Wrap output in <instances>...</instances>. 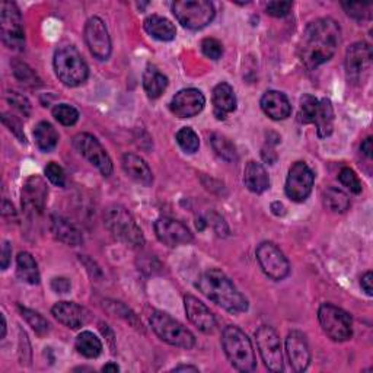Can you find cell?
Masks as SVG:
<instances>
[{
    "label": "cell",
    "mask_w": 373,
    "mask_h": 373,
    "mask_svg": "<svg viewBox=\"0 0 373 373\" xmlns=\"http://www.w3.org/2000/svg\"><path fill=\"white\" fill-rule=\"evenodd\" d=\"M16 274L19 280H23L28 284H38L39 283V270L37 261L28 253H19L16 257Z\"/></svg>",
    "instance_id": "obj_30"
},
{
    "label": "cell",
    "mask_w": 373,
    "mask_h": 373,
    "mask_svg": "<svg viewBox=\"0 0 373 373\" xmlns=\"http://www.w3.org/2000/svg\"><path fill=\"white\" fill-rule=\"evenodd\" d=\"M0 35L8 49L15 51H23L25 49L23 15L18 6L8 0L0 5Z\"/></svg>",
    "instance_id": "obj_8"
},
{
    "label": "cell",
    "mask_w": 373,
    "mask_h": 373,
    "mask_svg": "<svg viewBox=\"0 0 373 373\" xmlns=\"http://www.w3.org/2000/svg\"><path fill=\"white\" fill-rule=\"evenodd\" d=\"M85 41L91 54L98 60H108L111 56V38L103 20L98 16L89 18L85 25Z\"/></svg>",
    "instance_id": "obj_15"
},
{
    "label": "cell",
    "mask_w": 373,
    "mask_h": 373,
    "mask_svg": "<svg viewBox=\"0 0 373 373\" xmlns=\"http://www.w3.org/2000/svg\"><path fill=\"white\" fill-rule=\"evenodd\" d=\"M315 127H317V133L321 139H325L328 136H331L334 129V108H333V103H331L329 99L322 98L320 99V106H318V111L315 115L314 122Z\"/></svg>",
    "instance_id": "obj_28"
},
{
    "label": "cell",
    "mask_w": 373,
    "mask_h": 373,
    "mask_svg": "<svg viewBox=\"0 0 373 373\" xmlns=\"http://www.w3.org/2000/svg\"><path fill=\"white\" fill-rule=\"evenodd\" d=\"M54 70L61 84L70 88L85 84L89 76L87 61L73 46L61 47L56 51Z\"/></svg>",
    "instance_id": "obj_5"
},
{
    "label": "cell",
    "mask_w": 373,
    "mask_h": 373,
    "mask_svg": "<svg viewBox=\"0 0 373 373\" xmlns=\"http://www.w3.org/2000/svg\"><path fill=\"white\" fill-rule=\"evenodd\" d=\"M340 182L348 189L353 194H360L362 193V181L356 175V172L350 168H343L340 175H339Z\"/></svg>",
    "instance_id": "obj_42"
},
{
    "label": "cell",
    "mask_w": 373,
    "mask_h": 373,
    "mask_svg": "<svg viewBox=\"0 0 373 373\" xmlns=\"http://www.w3.org/2000/svg\"><path fill=\"white\" fill-rule=\"evenodd\" d=\"M206 106L204 95L194 88L182 89L171 101V111L179 118H191L198 115Z\"/></svg>",
    "instance_id": "obj_18"
},
{
    "label": "cell",
    "mask_w": 373,
    "mask_h": 373,
    "mask_svg": "<svg viewBox=\"0 0 373 373\" xmlns=\"http://www.w3.org/2000/svg\"><path fill=\"white\" fill-rule=\"evenodd\" d=\"M255 339L260 355L267 369L272 372H282L283 370L282 344L276 331L268 325H261L255 331Z\"/></svg>",
    "instance_id": "obj_12"
},
{
    "label": "cell",
    "mask_w": 373,
    "mask_h": 373,
    "mask_svg": "<svg viewBox=\"0 0 373 373\" xmlns=\"http://www.w3.org/2000/svg\"><path fill=\"white\" fill-rule=\"evenodd\" d=\"M53 117L66 127L75 126L79 120V113L75 107L69 106V103H58L53 108Z\"/></svg>",
    "instance_id": "obj_39"
},
{
    "label": "cell",
    "mask_w": 373,
    "mask_h": 373,
    "mask_svg": "<svg viewBox=\"0 0 373 373\" xmlns=\"http://www.w3.org/2000/svg\"><path fill=\"white\" fill-rule=\"evenodd\" d=\"M322 200H324L325 209L333 213H344L348 210V207H350L348 196L344 191L334 189V186H329V189L324 191Z\"/></svg>",
    "instance_id": "obj_33"
},
{
    "label": "cell",
    "mask_w": 373,
    "mask_h": 373,
    "mask_svg": "<svg viewBox=\"0 0 373 373\" xmlns=\"http://www.w3.org/2000/svg\"><path fill=\"white\" fill-rule=\"evenodd\" d=\"M51 232L54 236L66 245L77 246L84 242L80 231L66 217L54 215L51 216Z\"/></svg>",
    "instance_id": "obj_25"
},
{
    "label": "cell",
    "mask_w": 373,
    "mask_h": 373,
    "mask_svg": "<svg viewBox=\"0 0 373 373\" xmlns=\"http://www.w3.org/2000/svg\"><path fill=\"white\" fill-rule=\"evenodd\" d=\"M103 223L107 229L122 244L130 248H141L144 236L132 213L120 204H113L103 213Z\"/></svg>",
    "instance_id": "obj_4"
},
{
    "label": "cell",
    "mask_w": 373,
    "mask_h": 373,
    "mask_svg": "<svg viewBox=\"0 0 373 373\" xmlns=\"http://www.w3.org/2000/svg\"><path fill=\"white\" fill-rule=\"evenodd\" d=\"M19 310H20V314H23L24 320L30 324V327L35 331L38 336H46L49 333L50 324L43 315H39L38 312H35V310H32V309L23 308V306H19Z\"/></svg>",
    "instance_id": "obj_37"
},
{
    "label": "cell",
    "mask_w": 373,
    "mask_h": 373,
    "mask_svg": "<svg viewBox=\"0 0 373 373\" xmlns=\"http://www.w3.org/2000/svg\"><path fill=\"white\" fill-rule=\"evenodd\" d=\"M201 51L206 57L212 60H219L223 54V46L216 38H206L201 43Z\"/></svg>",
    "instance_id": "obj_43"
},
{
    "label": "cell",
    "mask_w": 373,
    "mask_h": 373,
    "mask_svg": "<svg viewBox=\"0 0 373 373\" xmlns=\"http://www.w3.org/2000/svg\"><path fill=\"white\" fill-rule=\"evenodd\" d=\"M106 306H107V309L110 310V312L114 314L115 317H120L124 321H127L130 325H133L134 328L141 329V322L137 320L134 312H132V310L124 303H121V302H108L107 301Z\"/></svg>",
    "instance_id": "obj_40"
},
{
    "label": "cell",
    "mask_w": 373,
    "mask_h": 373,
    "mask_svg": "<svg viewBox=\"0 0 373 373\" xmlns=\"http://www.w3.org/2000/svg\"><path fill=\"white\" fill-rule=\"evenodd\" d=\"M2 339L6 337V320H5V315H2V336H0Z\"/></svg>",
    "instance_id": "obj_55"
},
{
    "label": "cell",
    "mask_w": 373,
    "mask_h": 373,
    "mask_svg": "<svg viewBox=\"0 0 373 373\" xmlns=\"http://www.w3.org/2000/svg\"><path fill=\"white\" fill-rule=\"evenodd\" d=\"M360 151L362 153L366 156V158H372V152H373V141H372V137H367L360 146Z\"/></svg>",
    "instance_id": "obj_52"
},
{
    "label": "cell",
    "mask_w": 373,
    "mask_h": 373,
    "mask_svg": "<svg viewBox=\"0 0 373 373\" xmlns=\"http://www.w3.org/2000/svg\"><path fill=\"white\" fill-rule=\"evenodd\" d=\"M257 260L263 272L273 280H283L290 274V264L273 242H263L257 248Z\"/></svg>",
    "instance_id": "obj_13"
},
{
    "label": "cell",
    "mask_w": 373,
    "mask_h": 373,
    "mask_svg": "<svg viewBox=\"0 0 373 373\" xmlns=\"http://www.w3.org/2000/svg\"><path fill=\"white\" fill-rule=\"evenodd\" d=\"M184 306L186 317H189L190 322L198 328L201 333H213L216 328V318L212 314V310L207 308L201 301H198L193 295H186L184 298Z\"/></svg>",
    "instance_id": "obj_19"
},
{
    "label": "cell",
    "mask_w": 373,
    "mask_h": 373,
    "mask_svg": "<svg viewBox=\"0 0 373 373\" xmlns=\"http://www.w3.org/2000/svg\"><path fill=\"white\" fill-rule=\"evenodd\" d=\"M49 190L43 178L30 177L23 186V207L28 215L43 213Z\"/></svg>",
    "instance_id": "obj_17"
},
{
    "label": "cell",
    "mask_w": 373,
    "mask_h": 373,
    "mask_svg": "<svg viewBox=\"0 0 373 373\" xmlns=\"http://www.w3.org/2000/svg\"><path fill=\"white\" fill-rule=\"evenodd\" d=\"M151 325L155 334L170 346L190 350L196 346V339L190 329H186L181 322L174 320L167 312L155 310L151 317Z\"/></svg>",
    "instance_id": "obj_6"
},
{
    "label": "cell",
    "mask_w": 373,
    "mask_h": 373,
    "mask_svg": "<svg viewBox=\"0 0 373 373\" xmlns=\"http://www.w3.org/2000/svg\"><path fill=\"white\" fill-rule=\"evenodd\" d=\"M75 346L77 353L87 359H96L102 353V343L91 331L80 333L76 339Z\"/></svg>",
    "instance_id": "obj_32"
},
{
    "label": "cell",
    "mask_w": 373,
    "mask_h": 373,
    "mask_svg": "<svg viewBox=\"0 0 373 373\" xmlns=\"http://www.w3.org/2000/svg\"><path fill=\"white\" fill-rule=\"evenodd\" d=\"M318 320L324 333L334 341H347L353 336V322L351 317L341 308L324 303L318 310Z\"/></svg>",
    "instance_id": "obj_9"
},
{
    "label": "cell",
    "mask_w": 373,
    "mask_h": 373,
    "mask_svg": "<svg viewBox=\"0 0 373 373\" xmlns=\"http://www.w3.org/2000/svg\"><path fill=\"white\" fill-rule=\"evenodd\" d=\"M343 9L348 16L356 20L369 19L372 15V4H360V2H344L341 4Z\"/></svg>",
    "instance_id": "obj_41"
},
{
    "label": "cell",
    "mask_w": 373,
    "mask_h": 373,
    "mask_svg": "<svg viewBox=\"0 0 373 373\" xmlns=\"http://www.w3.org/2000/svg\"><path fill=\"white\" fill-rule=\"evenodd\" d=\"M178 23L191 31L209 25L215 18V6L209 0H179L172 5Z\"/></svg>",
    "instance_id": "obj_7"
},
{
    "label": "cell",
    "mask_w": 373,
    "mask_h": 373,
    "mask_svg": "<svg viewBox=\"0 0 373 373\" xmlns=\"http://www.w3.org/2000/svg\"><path fill=\"white\" fill-rule=\"evenodd\" d=\"M225 355L232 366L239 372H253L257 367V359L251 340L235 325H227L222 334Z\"/></svg>",
    "instance_id": "obj_3"
},
{
    "label": "cell",
    "mask_w": 373,
    "mask_h": 373,
    "mask_svg": "<svg viewBox=\"0 0 373 373\" xmlns=\"http://www.w3.org/2000/svg\"><path fill=\"white\" fill-rule=\"evenodd\" d=\"M177 143L186 153H196L200 148V139L190 127H184L177 133Z\"/></svg>",
    "instance_id": "obj_38"
},
{
    "label": "cell",
    "mask_w": 373,
    "mask_h": 373,
    "mask_svg": "<svg viewBox=\"0 0 373 373\" xmlns=\"http://www.w3.org/2000/svg\"><path fill=\"white\" fill-rule=\"evenodd\" d=\"M341 43V28L333 18H320L310 23L302 34L299 57L302 63L314 70L327 63L337 53Z\"/></svg>",
    "instance_id": "obj_1"
},
{
    "label": "cell",
    "mask_w": 373,
    "mask_h": 373,
    "mask_svg": "<svg viewBox=\"0 0 373 373\" xmlns=\"http://www.w3.org/2000/svg\"><path fill=\"white\" fill-rule=\"evenodd\" d=\"M122 170L129 178L143 186H151L153 182V174L149 165L134 153H126L122 156Z\"/></svg>",
    "instance_id": "obj_23"
},
{
    "label": "cell",
    "mask_w": 373,
    "mask_h": 373,
    "mask_svg": "<svg viewBox=\"0 0 373 373\" xmlns=\"http://www.w3.org/2000/svg\"><path fill=\"white\" fill-rule=\"evenodd\" d=\"M209 223L212 225V226H215V229H216V232L219 234V235H226L227 234V227H226V225H225V222H223V219L220 217V216H217V215H212L210 217H209Z\"/></svg>",
    "instance_id": "obj_49"
},
{
    "label": "cell",
    "mask_w": 373,
    "mask_h": 373,
    "mask_svg": "<svg viewBox=\"0 0 373 373\" xmlns=\"http://www.w3.org/2000/svg\"><path fill=\"white\" fill-rule=\"evenodd\" d=\"M51 314L53 317L60 322L63 324L68 328L72 329H77L82 325H85L87 322V310L79 306L75 302H57L53 308H51Z\"/></svg>",
    "instance_id": "obj_21"
},
{
    "label": "cell",
    "mask_w": 373,
    "mask_h": 373,
    "mask_svg": "<svg viewBox=\"0 0 373 373\" xmlns=\"http://www.w3.org/2000/svg\"><path fill=\"white\" fill-rule=\"evenodd\" d=\"M315 182V175L305 162H296L289 170L286 179V196L296 203L305 201L310 193Z\"/></svg>",
    "instance_id": "obj_11"
},
{
    "label": "cell",
    "mask_w": 373,
    "mask_h": 373,
    "mask_svg": "<svg viewBox=\"0 0 373 373\" xmlns=\"http://www.w3.org/2000/svg\"><path fill=\"white\" fill-rule=\"evenodd\" d=\"M70 287H72L70 282L68 279H65V277H56L51 282V289L54 290L56 293H68L69 290H70Z\"/></svg>",
    "instance_id": "obj_48"
},
{
    "label": "cell",
    "mask_w": 373,
    "mask_h": 373,
    "mask_svg": "<svg viewBox=\"0 0 373 373\" xmlns=\"http://www.w3.org/2000/svg\"><path fill=\"white\" fill-rule=\"evenodd\" d=\"M372 47L367 43H356L346 53V73L351 84H362L372 68Z\"/></svg>",
    "instance_id": "obj_14"
},
{
    "label": "cell",
    "mask_w": 373,
    "mask_h": 373,
    "mask_svg": "<svg viewBox=\"0 0 373 373\" xmlns=\"http://www.w3.org/2000/svg\"><path fill=\"white\" fill-rule=\"evenodd\" d=\"M293 4L292 2H270L265 6V11L268 15L274 18H284L292 11Z\"/></svg>",
    "instance_id": "obj_47"
},
{
    "label": "cell",
    "mask_w": 373,
    "mask_h": 373,
    "mask_svg": "<svg viewBox=\"0 0 373 373\" xmlns=\"http://www.w3.org/2000/svg\"><path fill=\"white\" fill-rule=\"evenodd\" d=\"M210 143L213 151L226 162H235L238 159V152L235 144L222 134H212L210 136Z\"/></svg>",
    "instance_id": "obj_34"
},
{
    "label": "cell",
    "mask_w": 373,
    "mask_h": 373,
    "mask_svg": "<svg viewBox=\"0 0 373 373\" xmlns=\"http://www.w3.org/2000/svg\"><path fill=\"white\" fill-rule=\"evenodd\" d=\"M2 121H4L5 126L9 129V132L13 133L19 139V141H23V143L27 141V137H25V133H24V129H23V124H20V121L16 117L5 113L2 115Z\"/></svg>",
    "instance_id": "obj_46"
},
{
    "label": "cell",
    "mask_w": 373,
    "mask_h": 373,
    "mask_svg": "<svg viewBox=\"0 0 373 373\" xmlns=\"http://www.w3.org/2000/svg\"><path fill=\"white\" fill-rule=\"evenodd\" d=\"M11 257H12V246L9 241L4 242L2 246V270H6L11 264Z\"/></svg>",
    "instance_id": "obj_50"
},
{
    "label": "cell",
    "mask_w": 373,
    "mask_h": 373,
    "mask_svg": "<svg viewBox=\"0 0 373 373\" xmlns=\"http://www.w3.org/2000/svg\"><path fill=\"white\" fill-rule=\"evenodd\" d=\"M372 282H373V274H372V272H367V273H366V274L362 277V282H360V284H362V289L365 290L366 295H369V296H372V295H373Z\"/></svg>",
    "instance_id": "obj_51"
},
{
    "label": "cell",
    "mask_w": 373,
    "mask_h": 373,
    "mask_svg": "<svg viewBox=\"0 0 373 373\" xmlns=\"http://www.w3.org/2000/svg\"><path fill=\"white\" fill-rule=\"evenodd\" d=\"M213 106H215V114L219 120H223L226 114H229L236 110V96L234 92V88L222 82V84L216 85L213 89Z\"/></svg>",
    "instance_id": "obj_26"
},
{
    "label": "cell",
    "mask_w": 373,
    "mask_h": 373,
    "mask_svg": "<svg viewBox=\"0 0 373 373\" xmlns=\"http://www.w3.org/2000/svg\"><path fill=\"white\" fill-rule=\"evenodd\" d=\"M46 175H47V178L50 179L51 184H54L57 186H65V184H66L65 171L56 162H50L47 165V167H46Z\"/></svg>",
    "instance_id": "obj_45"
},
{
    "label": "cell",
    "mask_w": 373,
    "mask_h": 373,
    "mask_svg": "<svg viewBox=\"0 0 373 373\" xmlns=\"http://www.w3.org/2000/svg\"><path fill=\"white\" fill-rule=\"evenodd\" d=\"M261 110L272 120H286L292 113L287 96L279 91H268L261 98Z\"/></svg>",
    "instance_id": "obj_22"
},
{
    "label": "cell",
    "mask_w": 373,
    "mask_h": 373,
    "mask_svg": "<svg viewBox=\"0 0 373 373\" xmlns=\"http://www.w3.org/2000/svg\"><path fill=\"white\" fill-rule=\"evenodd\" d=\"M6 99L13 108H16L19 113H23L25 117L31 114V103L24 95H20L18 92H8Z\"/></svg>",
    "instance_id": "obj_44"
},
{
    "label": "cell",
    "mask_w": 373,
    "mask_h": 373,
    "mask_svg": "<svg viewBox=\"0 0 373 373\" xmlns=\"http://www.w3.org/2000/svg\"><path fill=\"white\" fill-rule=\"evenodd\" d=\"M286 351L290 366L295 372H305L310 362V351L306 337L301 331H292L286 339Z\"/></svg>",
    "instance_id": "obj_20"
},
{
    "label": "cell",
    "mask_w": 373,
    "mask_h": 373,
    "mask_svg": "<svg viewBox=\"0 0 373 373\" xmlns=\"http://www.w3.org/2000/svg\"><path fill=\"white\" fill-rule=\"evenodd\" d=\"M34 139L37 146L43 152H51L56 149L58 143V133L56 129L47 121H41L37 124V127L34 130Z\"/></svg>",
    "instance_id": "obj_31"
},
{
    "label": "cell",
    "mask_w": 373,
    "mask_h": 373,
    "mask_svg": "<svg viewBox=\"0 0 373 373\" xmlns=\"http://www.w3.org/2000/svg\"><path fill=\"white\" fill-rule=\"evenodd\" d=\"M200 292L231 314L246 312L248 301L225 273L212 268L203 273L196 283Z\"/></svg>",
    "instance_id": "obj_2"
},
{
    "label": "cell",
    "mask_w": 373,
    "mask_h": 373,
    "mask_svg": "<svg viewBox=\"0 0 373 373\" xmlns=\"http://www.w3.org/2000/svg\"><path fill=\"white\" fill-rule=\"evenodd\" d=\"M318 106H320V99H317L312 95H303L301 98L298 120L302 124H312L318 111Z\"/></svg>",
    "instance_id": "obj_36"
},
{
    "label": "cell",
    "mask_w": 373,
    "mask_h": 373,
    "mask_svg": "<svg viewBox=\"0 0 373 373\" xmlns=\"http://www.w3.org/2000/svg\"><path fill=\"white\" fill-rule=\"evenodd\" d=\"M120 367L115 363H107L106 366L102 367V372H118Z\"/></svg>",
    "instance_id": "obj_54"
},
{
    "label": "cell",
    "mask_w": 373,
    "mask_h": 373,
    "mask_svg": "<svg viewBox=\"0 0 373 373\" xmlns=\"http://www.w3.org/2000/svg\"><path fill=\"white\" fill-rule=\"evenodd\" d=\"M244 184L250 191L261 194L270 186V178H268V174L261 163L251 160L245 167Z\"/></svg>",
    "instance_id": "obj_24"
},
{
    "label": "cell",
    "mask_w": 373,
    "mask_h": 373,
    "mask_svg": "<svg viewBox=\"0 0 373 373\" xmlns=\"http://www.w3.org/2000/svg\"><path fill=\"white\" fill-rule=\"evenodd\" d=\"M144 31L159 41H172L177 35V30L170 19L158 15H152L144 19Z\"/></svg>",
    "instance_id": "obj_27"
},
{
    "label": "cell",
    "mask_w": 373,
    "mask_h": 373,
    "mask_svg": "<svg viewBox=\"0 0 373 373\" xmlns=\"http://www.w3.org/2000/svg\"><path fill=\"white\" fill-rule=\"evenodd\" d=\"M198 372V367H196V366H177V367H174V372Z\"/></svg>",
    "instance_id": "obj_53"
},
{
    "label": "cell",
    "mask_w": 373,
    "mask_h": 373,
    "mask_svg": "<svg viewBox=\"0 0 373 373\" xmlns=\"http://www.w3.org/2000/svg\"><path fill=\"white\" fill-rule=\"evenodd\" d=\"M155 232L162 244L172 248L193 241V234L189 227L171 217H159L155 222Z\"/></svg>",
    "instance_id": "obj_16"
},
{
    "label": "cell",
    "mask_w": 373,
    "mask_h": 373,
    "mask_svg": "<svg viewBox=\"0 0 373 373\" xmlns=\"http://www.w3.org/2000/svg\"><path fill=\"white\" fill-rule=\"evenodd\" d=\"M168 87V77L160 73L156 68L149 66L143 73V88L149 98H159Z\"/></svg>",
    "instance_id": "obj_29"
},
{
    "label": "cell",
    "mask_w": 373,
    "mask_h": 373,
    "mask_svg": "<svg viewBox=\"0 0 373 373\" xmlns=\"http://www.w3.org/2000/svg\"><path fill=\"white\" fill-rule=\"evenodd\" d=\"M12 72H13L15 79L25 87L35 88V87L41 85V80L37 76V73L27 63H24V61L13 60L12 61Z\"/></svg>",
    "instance_id": "obj_35"
},
{
    "label": "cell",
    "mask_w": 373,
    "mask_h": 373,
    "mask_svg": "<svg viewBox=\"0 0 373 373\" xmlns=\"http://www.w3.org/2000/svg\"><path fill=\"white\" fill-rule=\"evenodd\" d=\"M73 146L82 156L89 160L103 177L111 175L113 160L96 137L89 133H79L73 139Z\"/></svg>",
    "instance_id": "obj_10"
}]
</instances>
